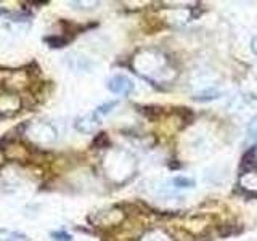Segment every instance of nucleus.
<instances>
[{
	"instance_id": "1",
	"label": "nucleus",
	"mask_w": 257,
	"mask_h": 241,
	"mask_svg": "<svg viewBox=\"0 0 257 241\" xmlns=\"http://www.w3.org/2000/svg\"><path fill=\"white\" fill-rule=\"evenodd\" d=\"M132 69L151 84H169L177 77L167 56L156 48H142L132 58Z\"/></svg>"
},
{
	"instance_id": "2",
	"label": "nucleus",
	"mask_w": 257,
	"mask_h": 241,
	"mask_svg": "<svg viewBox=\"0 0 257 241\" xmlns=\"http://www.w3.org/2000/svg\"><path fill=\"white\" fill-rule=\"evenodd\" d=\"M103 171L112 183L122 185L135 175L137 159L124 148H111L103 159Z\"/></svg>"
},
{
	"instance_id": "3",
	"label": "nucleus",
	"mask_w": 257,
	"mask_h": 241,
	"mask_svg": "<svg viewBox=\"0 0 257 241\" xmlns=\"http://www.w3.org/2000/svg\"><path fill=\"white\" fill-rule=\"evenodd\" d=\"M227 111L239 124H252L257 119V96L251 93H239L228 101Z\"/></svg>"
},
{
	"instance_id": "4",
	"label": "nucleus",
	"mask_w": 257,
	"mask_h": 241,
	"mask_svg": "<svg viewBox=\"0 0 257 241\" xmlns=\"http://www.w3.org/2000/svg\"><path fill=\"white\" fill-rule=\"evenodd\" d=\"M24 135L31 142L39 145H52L58 140V131L56 127L45 120H34L24 127Z\"/></svg>"
},
{
	"instance_id": "5",
	"label": "nucleus",
	"mask_w": 257,
	"mask_h": 241,
	"mask_svg": "<svg viewBox=\"0 0 257 241\" xmlns=\"http://www.w3.org/2000/svg\"><path fill=\"white\" fill-rule=\"evenodd\" d=\"M124 212L117 207H109L104 209L101 212H96L90 217V220L96 223L98 227H111V225H119L124 220Z\"/></svg>"
},
{
	"instance_id": "6",
	"label": "nucleus",
	"mask_w": 257,
	"mask_h": 241,
	"mask_svg": "<svg viewBox=\"0 0 257 241\" xmlns=\"http://www.w3.org/2000/svg\"><path fill=\"white\" fill-rule=\"evenodd\" d=\"M21 98L16 93H4L0 95V116H12L16 114L21 108Z\"/></svg>"
},
{
	"instance_id": "7",
	"label": "nucleus",
	"mask_w": 257,
	"mask_h": 241,
	"mask_svg": "<svg viewBox=\"0 0 257 241\" xmlns=\"http://www.w3.org/2000/svg\"><path fill=\"white\" fill-rule=\"evenodd\" d=\"M108 88L116 95H128L134 90V82L124 74H116L108 80Z\"/></svg>"
},
{
	"instance_id": "8",
	"label": "nucleus",
	"mask_w": 257,
	"mask_h": 241,
	"mask_svg": "<svg viewBox=\"0 0 257 241\" xmlns=\"http://www.w3.org/2000/svg\"><path fill=\"white\" fill-rule=\"evenodd\" d=\"M100 124H101V117L96 114V111H92V112H88V114L79 117L76 120L74 127L82 134H93L96 129L100 127Z\"/></svg>"
},
{
	"instance_id": "9",
	"label": "nucleus",
	"mask_w": 257,
	"mask_h": 241,
	"mask_svg": "<svg viewBox=\"0 0 257 241\" xmlns=\"http://www.w3.org/2000/svg\"><path fill=\"white\" fill-rule=\"evenodd\" d=\"M239 187L247 193H257V171L254 169H247L238 179Z\"/></svg>"
},
{
	"instance_id": "10",
	"label": "nucleus",
	"mask_w": 257,
	"mask_h": 241,
	"mask_svg": "<svg viewBox=\"0 0 257 241\" xmlns=\"http://www.w3.org/2000/svg\"><path fill=\"white\" fill-rule=\"evenodd\" d=\"M139 241H174V238L163 228H151L145 231Z\"/></svg>"
},
{
	"instance_id": "11",
	"label": "nucleus",
	"mask_w": 257,
	"mask_h": 241,
	"mask_svg": "<svg viewBox=\"0 0 257 241\" xmlns=\"http://www.w3.org/2000/svg\"><path fill=\"white\" fill-rule=\"evenodd\" d=\"M0 241H29L28 235L12 230H0Z\"/></svg>"
},
{
	"instance_id": "12",
	"label": "nucleus",
	"mask_w": 257,
	"mask_h": 241,
	"mask_svg": "<svg viewBox=\"0 0 257 241\" xmlns=\"http://www.w3.org/2000/svg\"><path fill=\"white\" fill-rule=\"evenodd\" d=\"M45 42L53 48H60L68 44V39L63 36H52V37H45Z\"/></svg>"
},
{
	"instance_id": "13",
	"label": "nucleus",
	"mask_w": 257,
	"mask_h": 241,
	"mask_svg": "<svg viewBox=\"0 0 257 241\" xmlns=\"http://www.w3.org/2000/svg\"><path fill=\"white\" fill-rule=\"evenodd\" d=\"M116 104H117V101L103 103V104H100V106L96 108L95 111H96V114H98L100 117H101V116H106V114H109V112L112 111V108H116Z\"/></svg>"
},
{
	"instance_id": "14",
	"label": "nucleus",
	"mask_w": 257,
	"mask_h": 241,
	"mask_svg": "<svg viewBox=\"0 0 257 241\" xmlns=\"http://www.w3.org/2000/svg\"><path fill=\"white\" fill-rule=\"evenodd\" d=\"M74 8H79V10H92L96 5H100L98 2H82V0H77V2H69Z\"/></svg>"
},
{
	"instance_id": "15",
	"label": "nucleus",
	"mask_w": 257,
	"mask_h": 241,
	"mask_svg": "<svg viewBox=\"0 0 257 241\" xmlns=\"http://www.w3.org/2000/svg\"><path fill=\"white\" fill-rule=\"evenodd\" d=\"M52 236L56 241H71L72 239V236L69 235V233H66V231H53Z\"/></svg>"
},
{
	"instance_id": "16",
	"label": "nucleus",
	"mask_w": 257,
	"mask_h": 241,
	"mask_svg": "<svg viewBox=\"0 0 257 241\" xmlns=\"http://www.w3.org/2000/svg\"><path fill=\"white\" fill-rule=\"evenodd\" d=\"M251 48H252V52L257 55V36L252 39V42H251Z\"/></svg>"
},
{
	"instance_id": "17",
	"label": "nucleus",
	"mask_w": 257,
	"mask_h": 241,
	"mask_svg": "<svg viewBox=\"0 0 257 241\" xmlns=\"http://www.w3.org/2000/svg\"><path fill=\"white\" fill-rule=\"evenodd\" d=\"M4 159H5V158H4V153L0 151V167H2V164H4Z\"/></svg>"
}]
</instances>
